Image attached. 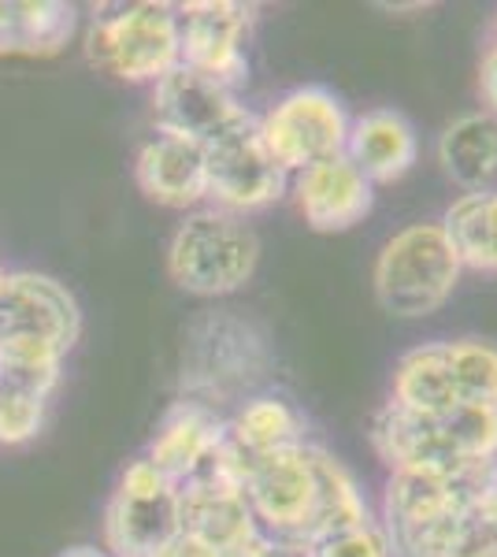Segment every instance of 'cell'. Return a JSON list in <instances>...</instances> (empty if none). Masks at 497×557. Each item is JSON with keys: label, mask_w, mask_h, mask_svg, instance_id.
<instances>
[{"label": "cell", "mask_w": 497, "mask_h": 557, "mask_svg": "<svg viewBox=\"0 0 497 557\" xmlns=\"http://www.w3.org/2000/svg\"><path fill=\"white\" fill-rule=\"evenodd\" d=\"M175 8L183 30V64L238 94L249 83V38L257 8L234 0H194Z\"/></svg>", "instance_id": "8fae6325"}, {"label": "cell", "mask_w": 497, "mask_h": 557, "mask_svg": "<svg viewBox=\"0 0 497 557\" xmlns=\"http://www.w3.org/2000/svg\"><path fill=\"white\" fill-rule=\"evenodd\" d=\"M227 438L249 457H264L309 443V428L301 409L283 394H249L227 417Z\"/></svg>", "instance_id": "ffe728a7"}, {"label": "cell", "mask_w": 497, "mask_h": 557, "mask_svg": "<svg viewBox=\"0 0 497 557\" xmlns=\"http://www.w3.org/2000/svg\"><path fill=\"white\" fill-rule=\"evenodd\" d=\"M315 475H320V498H315V517L309 532V554L323 539L349 532V528L372 524V506L360 491L357 475L334 457L327 446L315 443Z\"/></svg>", "instance_id": "7402d4cb"}, {"label": "cell", "mask_w": 497, "mask_h": 557, "mask_svg": "<svg viewBox=\"0 0 497 557\" xmlns=\"http://www.w3.org/2000/svg\"><path fill=\"white\" fill-rule=\"evenodd\" d=\"M438 223L464 272L497 275V186L483 194H460Z\"/></svg>", "instance_id": "603a6c76"}, {"label": "cell", "mask_w": 497, "mask_h": 557, "mask_svg": "<svg viewBox=\"0 0 497 557\" xmlns=\"http://www.w3.org/2000/svg\"><path fill=\"white\" fill-rule=\"evenodd\" d=\"M223 435H227V417H223L220 409L204 406V401H194V398H178L175 406L164 412V420H160L146 461L157 472H164L175 487H183L186 480H194V475L212 461Z\"/></svg>", "instance_id": "9a60e30c"}, {"label": "cell", "mask_w": 497, "mask_h": 557, "mask_svg": "<svg viewBox=\"0 0 497 557\" xmlns=\"http://www.w3.org/2000/svg\"><path fill=\"white\" fill-rule=\"evenodd\" d=\"M346 157L372 186L401 183L420 157V134L397 108H368L349 120Z\"/></svg>", "instance_id": "2e32d148"}, {"label": "cell", "mask_w": 497, "mask_h": 557, "mask_svg": "<svg viewBox=\"0 0 497 557\" xmlns=\"http://www.w3.org/2000/svg\"><path fill=\"white\" fill-rule=\"evenodd\" d=\"M438 164L464 194L494 190L497 178V115L464 112L438 134Z\"/></svg>", "instance_id": "ac0fdd59"}, {"label": "cell", "mask_w": 497, "mask_h": 557, "mask_svg": "<svg viewBox=\"0 0 497 557\" xmlns=\"http://www.w3.org/2000/svg\"><path fill=\"white\" fill-rule=\"evenodd\" d=\"M290 194L305 223L320 235H341L364 223L375 209V186L360 175L346 152L290 175Z\"/></svg>", "instance_id": "4fadbf2b"}, {"label": "cell", "mask_w": 497, "mask_h": 557, "mask_svg": "<svg viewBox=\"0 0 497 557\" xmlns=\"http://www.w3.org/2000/svg\"><path fill=\"white\" fill-rule=\"evenodd\" d=\"M78 335L83 312L60 278L41 272L0 275V380L49 398L60 361Z\"/></svg>", "instance_id": "6da1fadb"}, {"label": "cell", "mask_w": 497, "mask_h": 557, "mask_svg": "<svg viewBox=\"0 0 497 557\" xmlns=\"http://www.w3.org/2000/svg\"><path fill=\"white\" fill-rule=\"evenodd\" d=\"M490 491H497V461L390 472L378 509L390 557H449L460 520Z\"/></svg>", "instance_id": "7a4b0ae2"}, {"label": "cell", "mask_w": 497, "mask_h": 557, "mask_svg": "<svg viewBox=\"0 0 497 557\" xmlns=\"http://www.w3.org/2000/svg\"><path fill=\"white\" fill-rule=\"evenodd\" d=\"M78 26L75 4L0 0V57H57Z\"/></svg>", "instance_id": "d6986e66"}, {"label": "cell", "mask_w": 497, "mask_h": 557, "mask_svg": "<svg viewBox=\"0 0 497 557\" xmlns=\"http://www.w3.org/2000/svg\"><path fill=\"white\" fill-rule=\"evenodd\" d=\"M204 178L208 209H220L246 220L249 212H264L290 194V175L271 160L260 141L257 115L241 120L238 127L212 138L204 146Z\"/></svg>", "instance_id": "30bf717a"}, {"label": "cell", "mask_w": 497, "mask_h": 557, "mask_svg": "<svg viewBox=\"0 0 497 557\" xmlns=\"http://www.w3.org/2000/svg\"><path fill=\"white\" fill-rule=\"evenodd\" d=\"M309 557H390V543H386L378 520H372V524L349 528V532L315 543Z\"/></svg>", "instance_id": "4316f807"}, {"label": "cell", "mask_w": 497, "mask_h": 557, "mask_svg": "<svg viewBox=\"0 0 497 557\" xmlns=\"http://www.w3.org/2000/svg\"><path fill=\"white\" fill-rule=\"evenodd\" d=\"M479 97H483V112L497 115V41H490L479 64Z\"/></svg>", "instance_id": "83f0119b"}, {"label": "cell", "mask_w": 497, "mask_h": 557, "mask_svg": "<svg viewBox=\"0 0 497 557\" xmlns=\"http://www.w3.org/2000/svg\"><path fill=\"white\" fill-rule=\"evenodd\" d=\"M460 260L449 246L438 220L409 223L397 235L386 238V246L375 257V298L383 312L397 320H423L446 309V301L460 286Z\"/></svg>", "instance_id": "3957f363"}, {"label": "cell", "mask_w": 497, "mask_h": 557, "mask_svg": "<svg viewBox=\"0 0 497 557\" xmlns=\"http://www.w3.org/2000/svg\"><path fill=\"white\" fill-rule=\"evenodd\" d=\"M260 238L241 215L194 209L167 246V275L194 298H227L257 275Z\"/></svg>", "instance_id": "277c9868"}, {"label": "cell", "mask_w": 497, "mask_h": 557, "mask_svg": "<svg viewBox=\"0 0 497 557\" xmlns=\"http://www.w3.org/2000/svg\"><path fill=\"white\" fill-rule=\"evenodd\" d=\"M223 557H297L294 550H286L278 539H271L268 532H257L252 539H246L241 546H234V550H227Z\"/></svg>", "instance_id": "f1b7e54d"}, {"label": "cell", "mask_w": 497, "mask_h": 557, "mask_svg": "<svg viewBox=\"0 0 497 557\" xmlns=\"http://www.w3.org/2000/svg\"><path fill=\"white\" fill-rule=\"evenodd\" d=\"M134 178H138L141 194L149 201L164 205V209L194 212L204 205L208 178H204V146L186 138H171L157 134L138 149L134 160Z\"/></svg>", "instance_id": "e0dca14e"}, {"label": "cell", "mask_w": 497, "mask_h": 557, "mask_svg": "<svg viewBox=\"0 0 497 557\" xmlns=\"http://www.w3.org/2000/svg\"><path fill=\"white\" fill-rule=\"evenodd\" d=\"M183 535L178 487L146 457L131 461L115 483L104 513V543L112 557H160Z\"/></svg>", "instance_id": "9c48e42d"}, {"label": "cell", "mask_w": 497, "mask_h": 557, "mask_svg": "<svg viewBox=\"0 0 497 557\" xmlns=\"http://www.w3.org/2000/svg\"><path fill=\"white\" fill-rule=\"evenodd\" d=\"M249 115L252 112L231 86L215 83V78L186 64H178L152 86V123H157V134H171V138L208 146Z\"/></svg>", "instance_id": "7c38bea8"}, {"label": "cell", "mask_w": 497, "mask_h": 557, "mask_svg": "<svg viewBox=\"0 0 497 557\" xmlns=\"http://www.w3.org/2000/svg\"><path fill=\"white\" fill-rule=\"evenodd\" d=\"M86 57L108 75L134 86H157L183 64V30L178 8L138 0L97 15L86 38Z\"/></svg>", "instance_id": "5b68a950"}, {"label": "cell", "mask_w": 497, "mask_h": 557, "mask_svg": "<svg viewBox=\"0 0 497 557\" xmlns=\"http://www.w3.org/2000/svg\"><path fill=\"white\" fill-rule=\"evenodd\" d=\"M268 346L238 317H208L189 331L186 364H183V398L204 401L220 409L238 401L268 375Z\"/></svg>", "instance_id": "8992f818"}, {"label": "cell", "mask_w": 497, "mask_h": 557, "mask_svg": "<svg viewBox=\"0 0 497 557\" xmlns=\"http://www.w3.org/2000/svg\"><path fill=\"white\" fill-rule=\"evenodd\" d=\"M160 557H220V554H212V550H208V546H201V543H197V539H189V535H178L175 543H171L167 550L160 554Z\"/></svg>", "instance_id": "f546056e"}, {"label": "cell", "mask_w": 497, "mask_h": 557, "mask_svg": "<svg viewBox=\"0 0 497 557\" xmlns=\"http://www.w3.org/2000/svg\"><path fill=\"white\" fill-rule=\"evenodd\" d=\"M349 120L352 115L341 97L327 86H297L278 97L264 115H257V131L271 160L286 175H297L346 152Z\"/></svg>", "instance_id": "ba28073f"}, {"label": "cell", "mask_w": 497, "mask_h": 557, "mask_svg": "<svg viewBox=\"0 0 497 557\" xmlns=\"http://www.w3.org/2000/svg\"><path fill=\"white\" fill-rule=\"evenodd\" d=\"M178 517H183V535L197 539L220 557L260 532L246 491L208 465L178 487Z\"/></svg>", "instance_id": "5bb4252c"}, {"label": "cell", "mask_w": 497, "mask_h": 557, "mask_svg": "<svg viewBox=\"0 0 497 557\" xmlns=\"http://www.w3.org/2000/svg\"><path fill=\"white\" fill-rule=\"evenodd\" d=\"M449 557H497V491L479 498L464 513Z\"/></svg>", "instance_id": "484cf974"}, {"label": "cell", "mask_w": 497, "mask_h": 557, "mask_svg": "<svg viewBox=\"0 0 497 557\" xmlns=\"http://www.w3.org/2000/svg\"><path fill=\"white\" fill-rule=\"evenodd\" d=\"M246 502L257 517L260 532L309 557V532L315 517V498H320V475H315V443L290 446V450L252 457L246 472Z\"/></svg>", "instance_id": "52a82bcc"}, {"label": "cell", "mask_w": 497, "mask_h": 557, "mask_svg": "<svg viewBox=\"0 0 497 557\" xmlns=\"http://www.w3.org/2000/svg\"><path fill=\"white\" fill-rule=\"evenodd\" d=\"M0 275H4V268H0Z\"/></svg>", "instance_id": "d6a6232c"}, {"label": "cell", "mask_w": 497, "mask_h": 557, "mask_svg": "<svg viewBox=\"0 0 497 557\" xmlns=\"http://www.w3.org/2000/svg\"><path fill=\"white\" fill-rule=\"evenodd\" d=\"M390 406L423 412V417H442V412L460 406L446 368V346L423 343L397 361L390 383Z\"/></svg>", "instance_id": "44dd1931"}, {"label": "cell", "mask_w": 497, "mask_h": 557, "mask_svg": "<svg viewBox=\"0 0 497 557\" xmlns=\"http://www.w3.org/2000/svg\"><path fill=\"white\" fill-rule=\"evenodd\" d=\"M60 557H112L108 550H94V546H71V550H63Z\"/></svg>", "instance_id": "4dcf8cb0"}, {"label": "cell", "mask_w": 497, "mask_h": 557, "mask_svg": "<svg viewBox=\"0 0 497 557\" xmlns=\"http://www.w3.org/2000/svg\"><path fill=\"white\" fill-rule=\"evenodd\" d=\"M494 41H497V20H494Z\"/></svg>", "instance_id": "1f68e13d"}, {"label": "cell", "mask_w": 497, "mask_h": 557, "mask_svg": "<svg viewBox=\"0 0 497 557\" xmlns=\"http://www.w3.org/2000/svg\"><path fill=\"white\" fill-rule=\"evenodd\" d=\"M45 424V394L0 380V446H23Z\"/></svg>", "instance_id": "d4e9b609"}, {"label": "cell", "mask_w": 497, "mask_h": 557, "mask_svg": "<svg viewBox=\"0 0 497 557\" xmlns=\"http://www.w3.org/2000/svg\"><path fill=\"white\" fill-rule=\"evenodd\" d=\"M442 346H446V368L460 406L497 409V343H486V338H449Z\"/></svg>", "instance_id": "cb8c5ba5"}]
</instances>
